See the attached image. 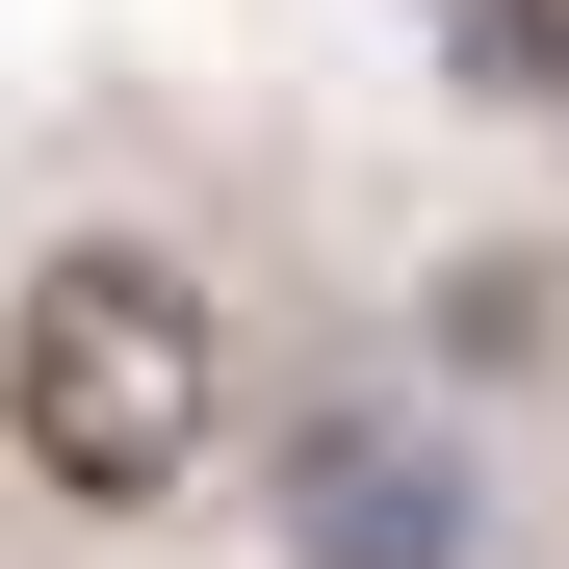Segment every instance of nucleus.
I'll use <instances>...</instances> for the list:
<instances>
[{"label":"nucleus","mask_w":569,"mask_h":569,"mask_svg":"<svg viewBox=\"0 0 569 569\" xmlns=\"http://www.w3.org/2000/svg\"><path fill=\"white\" fill-rule=\"evenodd\" d=\"M0 440H27L52 518H181L233 466V311L156 233H52L0 284Z\"/></svg>","instance_id":"f257e3e1"},{"label":"nucleus","mask_w":569,"mask_h":569,"mask_svg":"<svg viewBox=\"0 0 569 569\" xmlns=\"http://www.w3.org/2000/svg\"><path fill=\"white\" fill-rule=\"evenodd\" d=\"M466 104H569V0H415Z\"/></svg>","instance_id":"7ed1b4c3"},{"label":"nucleus","mask_w":569,"mask_h":569,"mask_svg":"<svg viewBox=\"0 0 569 569\" xmlns=\"http://www.w3.org/2000/svg\"><path fill=\"white\" fill-rule=\"evenodd\" d=\"M259 518H284V569H492V466H466V415H415V389H311Z\"/></svg>","instance_id":"f03ea898"},{"label":"nucleus","mask_w":569,"mask_h":569,"mask_svg":"<svg viewBox=\"0 0 569 569\" xmlns=\"http://www.w3.org/2000/svg\"><path fill=\"white\" fill-rule=\"evenodd\" d=\"M440 362H543V259H440Z\"/></svg>","instance_id":"20e7f679"}]
</instances>
